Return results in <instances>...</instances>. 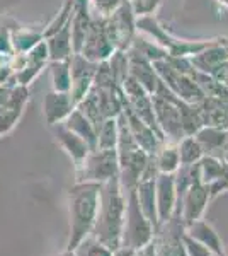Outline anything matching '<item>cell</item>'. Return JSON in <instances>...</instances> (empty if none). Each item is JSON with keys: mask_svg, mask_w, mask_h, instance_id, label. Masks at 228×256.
I'll list each match as a JSON object with an SVG mask.
<instances>
[{"mask_svg": "<svg viewBox=\"0 0 228 256\" xmlns=\"http://www.w3.org/2000/svg\"><path fill=\"white\" fill-rule=\"evenodd\" d=\"M124 208H126V200L123 196V186L119 183V176H114L101 183L99 210L90 236L107 246L111 251L121 248Z\"/></svg>", "mask_w": 228, "mask_h": 256, "instance_id": "6da1fadb", "label": "cell"}, {"mask_svg": "<svg viewBox=\"0 0 228 256\" xmlns=\"http://www.w3.org/2000/svg\"><path fill=\"white\" fill-rule=\"evenodd\" d=\"M99 195L101 183H77L70 190V238L67 251H75V248L90 236L99 210Z\"/></svg>", "mask_w": 228, "mask_h": 256, "instance_id": "7a4b0ae2", "label": "cell"}, {"mask_svg": "<svg viewBox=\"0 0 228 256\" xmlns=\"http://www.w3.org/2000/svg\"><path fill=\"white\" fill-rule=\"evenodd\" d=\"M128 193H130V198H128L126 208H124L121 248L138 251L152 241V224L140 208L135 188L128 190Z\"/></svg>", "mask_w": 228, "mask_h": 256, "instance_id": "3957f363", "label": "cell"}, {"mask_svg": "<svg viewBox=\"0 0 228 256\" xmlns=\"http://www.w3.org/2000/svg\"><path fill=\"white\" fill-rule=\"evenodd\" d=\"M77 169V183H104L119 176L118 152L116 148H95L90 150Z\"/></svg>", "mask_w": 228, "mask_h": 256, "instance_id": "277c9868", "label": "cell"}, {"mask_svg": "<svg viewBox=\"0 0 228 256\" xmlns=\"http://www.w3.org/2000/svg\"><path fill=\"white\" fill-rule=\"evenodd\" d=\"M133 10L126 2L121 4L109 18L104 19L106 36L116 52H123L124 48H128L133 38Z\"/></svg>", "mask_w": 228, "mask_h": 256, "instance_id": "5b68a950", "label": "cell"}, {"mask_svg": "<svg viewBox=\"0 0 228 256\" xmlns=\"http://www.w3.org/2000/svg\"><path fill=\"white\" fill-rule=\"evenodd\" d=\"M99 64L87 60L80 53H73L70 56V74H72V86H70V96L75 106L82 101L94 84V77L97 72Z\"/></svg>", "mask_w": 228, "mask_h": 256, "instance_id": "8992f818", "label": "cell"}, {"mask_svg": "<svg viewBox=\"0 0 228 256\" xmlns=\"http://www.w3.org/2000/svg\"><path fill=\"white\" fill-rule=\"evenodd\" d=\"M116 52L111 44V41L107 40L106 31H104V18L101 20H94L90 24V30L87 32L85 41L82 44L80 55L85 56L87 60L95 62V64H101L106 62L111 55Z\"/></svg>", "mask_w": 228, "mask_h": 256, "instance_id": "52a82bcc", "label": "cell"}, {"mask_svg": "<svg viewBox=\"0 0 228 256\" xmlns=\"http://www.w3.org/2000/svg\"><path fill=\"white\" fill-rule=\"evenodd\" d=\"M49 62L48 55V46L46 41H39L36 46H32L27 53H24V65L22 68L15 74V82L19 86H27L29 82H32L36 77L41 74V70L44 68Z\"/></svg>", "mask_w": 228, "mask_h": 256, "instance_id": "ba28073f", "label": "cell"}, {"mask_svg": "<svg viewBox=\"0 0 228 256\" xmlns=\"http://www.w3.org/2000/svg\"><path fill=\"white\" fill-rule=\"evenodd\" d=\"M75 102L68 92H56L51 90L43 99V113L44 120L49 126H55L58 123L65 122L67 116L75 110Z\"/></svg>", "mask_w": 228, "mask_h": 256, "instance_id": "9c48e42d", "label": "cell"}, {"mask_svg": "<svg viewBox=\"0 0 228 256\" xmlns=\"http://www.w3.org/2000/svg\"><path fill=\"white\" fill-rule=\"evenodd\" d=\"M193 183L188 186V192H186V196H184V220L188 224H193L194 220L201 217L203 210L206 207V202H208V196H210V190L208 186L201 183L198 180V172H196V168L193 171Z\"/></svg>", "mask_w": 228, "mask_h": 256, "instance_id": "30bf717a", "label": "cell"}, {"mask_svg": "<svg viewBox=\"0 0 228 256\" xmlns=\"http://www.w3.org/2000/svg\"><path fill=\"white\" fill-rule=\"evenodd\" d=\"M176 178L172 174H164L155 180V202H157V217L159 222H165L171 218V214L176 205Z\"/></svg>", "mask_w": 228, "mask_h": 256, "instance_id": "8fae6325", "label": "cell"}, {"mask_svg": "<svg viewBox=\"0 0 228 256\" xmlns=\"http://www.w3.org/2000/svg\"><path fill=\"white\" fill-rule=\"evenodd\" d=\"M152 102L155 104V114L159 118V123L169 134L171 138L181 140L182 137V120H181V110L172 106L171 102L165 101V98H153Z\"/></svg>", "mask_w": 228, "mask_h": 256, "instance_id": "7c38bea8", "label": "cell"}, {"mask_svg": "<svg viewBox=\"0 0 228 256\" xmlns=\"http://www.w3.org/2000/svg\"><path fill=\"white\" fill-rule=\"evenodd\" d=\"M55 135H56L58 142H60V146L67 150V154L72 158L73 162H75V166H80L90 152L89 144H87L84 138L78 137L77 134H73L72 130H68L63 123L55 125Z\"/></svg>", "mask_w": 228, "mask_h": 256, "instance_id": "4fadbf2b", "label": "cell"}, {"mask_svg": "<svg viewBox=\"0 0 228 256\" xmlns=\"http://www.w3.org/2000/svg\"><path fill=\"white\" fill-rule=\"evenodd\" d=\"M70 19H72V18H70ZM44 41H46V46H48L49 62L70 60V56L73 55L72 30H70V22L65 24L60 31H56V32H53L51 36H48Z\"/></svg>", "mask_w": 228, "mask_h": 256, "instance_id": "5bb4252c", "label": "cell"}, {"mask_svg": "<svg viewBox=\"0 0 228 256\" xmlns=\"http://www.w3.org/2000/svg\"><path fill=\"white\" fill-rule=\"evenodd\" d=\"M61 123H63L68 130H72L73 134H77L80 138H84L85 142L89 144L90 150H95V147H97V132H95V126L90 123V120L87 118L80 110L75 108L67 116V120Z\"/></svg>", "mask_w": 228, "mask_h": 256, "instance_id": "9a60e30c", "label": "cell"}, {"mask_svg": "<svg viewBox=\"0 0 228 256\" xmlns=\"http://www.w3.org/2000/svg\"><path fill=\"white\" fill-rule=\"evenodd\" d=\"M43 30H34V28H10V46L14 55H22L27 53L32 46L43 41Z\"/></svg>", "mask_w": 228, "mask_h": 256, "instance_id": "2e32d148", "label": "cell"}, {"mask_svg": "<svg viewBox=\"0 0 228 256\" xmlns=\"http://www.w3.org/2000/svg\"><path fill=\"white\" fill-rule=\"evenodd\" d=\"M189 236L193 239H196V241H200L203 246H206L211 253L215 254H222L223 256V246H222V241H220L218 234L215 232L213 229L205 224V222H201L200 218L198 220H194L193 224H189Z\"/></svg>", "mask_w": 228, "mask_h": 256, "instance_id": "e0dca14e", "label": "cell"}, {"mask_svg": "<svg viewBox=\"0 0 228 256\" xmlns=\"http://www.w3.org/2000/svg\"><path fill=\"white\" fill-rule=\"evenodd\" d=\"M49 79L51 88L56 92H70L72 86V74H70V60L49 62Z\"/></svg>", "mask_w": 228, "mask_h": 256, "instance_id": "ac0fdd59", "label": "cell"}, {"mask_svg": "<svg viewBox=\"0 0 228 256\" xmlns=\"http://www.w3.org/2000/svg\"><path fill=\"white\" fill-rule=\"evenodd\" d=\"M119 137L118 118H106L97 128V147L95 148H116Z\"/></svg>", "mask_w": 228, "mask_h": 256, "instance_id": "d6986e66", "label": "cell"}, {"mask_svg": "<svg viewBox=\"0 0 228 256\" xmlns=\"http://www.w3.org/2000/svg\"><path fill=\"white\" fill-rule=\"evenodd\" d=\"M200 142V146L203 147V150H215V148H220L227 144L228 135L225 132H222V128L217 126H208V128H203V130L198 132V135L194 137Z\"/></svg>", "mask_w": 228, "mask_h": 256, "instance_id": "ffe728a7", "label": "cell"}, {"mask_svg": "<svg viewBox=\"0 0 228 256\" xmlns=\"http://www.w3.org/2000/svg\"><path fill=\"white\" fill-rule=\"evenodd\" d=\"M177 150H179V160L182 166H191V164L198 162L203 156V147L194 137H186Z\"/></svg>", "mask_w": 228, "mask_h": 256, "instance_id": "44dd1931", "label": "cell"}, {"mask_svg": "<svg viewBox=\"0 0 228 256\" xmlns=\"http://www.w3.org/2000/svg\"><path fill=\"white\" fill-rule=\"evenodd\" d=\"M73 253L77 256H113L114 251H111L107 246H104L102 242H99L95 238L89 236L75 248Z\"/></svg>", "mask_w": 228, "mask_h": 256, "instance_id": "7402d4cb", "label": "cell"}, {"mask_svg": "<svg viewBox=\"0 0 228 256\" xmlns=\"http://www.w3.org/2000/svg\"><path fill=\"white\" fill-rule=\"evenodd\" d=\"M179 150L176 147H165L164 150L159 154V159H157V168H159L160 172L164 174H172L179 169Z\"/></svg>", "mask_w": 228, "mask_h": 256, "instance_id": "603a6c76", "label": "cell"}, {"mask_svg": "<svg viewBox=\"0 0 228 256\" xmlns=\"http://www.w3.org/2000/svg\"><path fill=\"white\" fill-rule=\"evenodd\" d=\"M182 242L186 248V254L188 256H210L211 251L206 246H203L200 241L193 239L189 234H182Z\"/></svg>", "mask_w": 228, "mask_h": 256, "instance_id": "cb8c5ba5", "label": "cell"}, {"mask_svg": "<svg viewBox=\"0 0 228 256\" xmlns=\"http://www.w3.org/2000/svg\"><path fill=\"white\" fill-rule=\"evenodd\" d=\"M162 0H131V10L138 16H148L157 9Z\"/></svg>", "mask_w": 228, "mask_h": 256, "instance_id": "d4e9b609", "label": "cell"}, {"mask_svg": "<svg viewBox=\"0 0 228 256\" xmlns=\"http://www.w3.org/2000/svg\"><path fill=\"white\" fill-rule=\"evenodd\" d=\"M94 4L102 18H109L121 4H124V0H94Z\"/></svg>", "mask_w": 228, "mask_h": 256, "instance_id": "484cf974", "label": "cell"}, {"mask_svg": "<svg viewBox=\"0 0 228 256\" xmlns=\"http://www.w3.org/2000/svg\"><path fill=\"white\" fill-rule=\"evenodd\" d=\"M0 53L3 55H14L10 46V28L0 22Z\"/></svg>", "mask_w": 228, "mask_h": 256, "instance_id": "4316f807", "label": "cell"}, {"mask_svg": "<svg viewBox=\"0 0 228 256\" xmlns=\"http://www.w3.org/2000/svg\"><path fill=\"white\" fill-rule=\"evenodd\" d=\"M228 188V162L223 164V169H222V174L218 176V180L215 181L213 184H210L208 190L211 192V195H217V193L223 192V190Z\"/></svg>", "mask_w": 228, "mask_h": 256, "instance_id": "83f0119b", "label": "cell"}, {"mask_svg": "<svg viewBox=\"0 0 228 256\" xmlns=\"http://www.w3.org/2000/svg\"><path fill=\"white\" fill-rule=\"evenodd\" d=\"M60 256H77L75 253H73V251H65L63 254H60Z\"/></svg>", "mask_w": 228, "mask_h": 256, "instance_id": "f1b7e54d", "label": "cell"}, {"mask_svg": "<svg viewBox=\"0 0 228 256\" xmlns=\"http://www.w3.org/2000/svg\"><path fill=\"white\" fill-rule=\"evenodd\" d=\"M220 2H222V4H225V6L228 7V0H220Z\"/></svg>", "mask_w": 228, "mask_h": 256, "instance_id": "f546056e", "label": "cell"}, {"mask_svg": "<svg viewBox=\"0 0 228 256\" xmlns=\"http://www.w3.org/2000/svg\"><path fill=\"white\" fill-rule=\"evenodd\" d=\"M210 256H222V254H215V253H213V254H210Z\"/></svg>", "mask_w": 228, "mask_h": 256, "instance_id": "4dcf8cb0", "label": "cell"}, {"mask_svg": "<svg viewBox=\"0 0 228 256\" xmlns=\"http://www.w3.org/2000/svg\"><path fill=\"white\" fill-rule=\"evenodd\" d=\"M227 162H228V154H227Z\"/></svg>", "mask_w": 228, "mask_h": 256, "instance_id": "1f68e13d", "label": "cell"}]
</instances>
